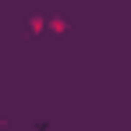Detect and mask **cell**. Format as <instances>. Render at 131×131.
Returning <instances> with one entry per match:
<instances>
[{"instance_id":"cell-2","label":"cell","mask_w":131,"mask_h":131,"mask_svg":"<svg viewBox=\"0 0 131 131\" xmlns=\"http://www.w3.org/2000/svg\"><path fill=\"white\" fill-rule=\"evenodd\" d=\"M4 4H7V0H4Z\"/></svg>"},{"instance_id":"cell-1","label":"cell","mask_w":131,"mask_h":131,"mask_svg":"<svg viewBox=\"0 0 131 131\" xmlns=\"http://www.w3.org/2000/svg\"><path fill=\"white\" fill-rule=\"evenodd\" d=\"M0 124H4V113H0Z\"/></svg>"}]
</instances>
